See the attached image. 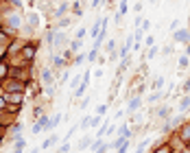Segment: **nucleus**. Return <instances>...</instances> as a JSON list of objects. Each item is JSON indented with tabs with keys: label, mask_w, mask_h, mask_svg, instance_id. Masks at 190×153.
I'll return each instance as SVG.
<instances>
[{
	"label": "nucleus",
	"mask_w": 190,
	"mask_h": 153,
	"mask_svg": "<svg viewBox=\"0 0 190 153\" xmlns=\"http://www.w3.org/2000/svg\"><path fill=\"white\" fill-rule=\"evenodd\" d=\"M155 55H157V48H151V50H149V55H147V57H155Z\"/></svg>",
	"instance_id": "nucleus-13"
},
{
	"label": "nucleus",
	"mask_w": 190,
	"mask_h": 153,
	"mask_svg": "<svg viewBox=\"0 0 190 153\" xmlns=\"http://www.w3.org/2000/svg\"><path fill=\"white\" fill-rule=\"evenodd\" d=\"M61 120V114H55L53 116V120H50V127H57V123Z\"/></svg>",
	"instance_id": "nucleus-6"
},
{
	"label": "nucleus",
	"mask_w": 190,
	"mask_h": 153,
	"mask_svg": "<svg viewBox=\"0 0 190 153\" xmlns=\"http://www.w3.org/2000/svg\"><path fill=\"white\" fill-rule=\"evenodd\" d=\"M85 88H87V81H83V83H81V88L77 90V96H81V94H83V90H85Z\"/></svg>",
	"instance_id": "nucleus-8"
},
{
	"label": "nucleus",
	"mask_w": 190,
	"mask_h": 153,
	"mask_svg": "<svg viewBox=\"0 0 190 153\" xmlns=\"http://www.w3.org/2000/svg\"><path fill=\"white\" fill-rule=\"evenodd\" d=\"M105 112H107V107H105V105H100V107H98V109H96V114L100 116V114H105Z\"/></svg>",
	"instance_id": "nucleus-11"
},
{
	"label": "nucleus",
	"mask_w": 190,
	"mask_h": 153,
	"mask_svg": "<svg viewBox=\"0 0 190 153\" xmlns=\"http://www.w3.org/2000/svg\"><path fill=\"white\" fill-rule=\"evenodd\" d=\"M55 142H57V136H50L48 140H44V142H42V149H48V146H53Z\"/></svg>",
	"instance_id": "nucleus-2"
},
{
	"label": "nucleus",
	"mask_w": 190,
	"mask_h": 153,
	"mask_svg": "<svg viewBox=\"0 0 190 153\" xmlns=\"http://www.w3.org/2000/svg\"><path fill=\"white\" fill-rule=\"evenodd\" d=\"M138 107H140V99H133L131 103H129V109H131V112H136Z\"/></svg>",
	"instance_id": "nucleus-4"
},
{
	"label": "nucleus",
	"mask_w": 190,
	"mask_h": 153,
	"mask_svg": "<svg viewBox=\"0 0 190 153\" xmlns=\"http://www.w3.org/2000/svg\"><path fill=\"white\" fill-rule=\"evenodd\" d=\"M175 39H177V42H188V31H177Z\"/></svg>",
	"instance_id": "nucleus-1"
},
{
	"label": "nucleus",
	"mask_w": 190,
	"mask_h": 153,
	"mask_svg": "<svg viewBox=\"0 0 190 153\" xmlns=\"http://www.w3.org/2000/svg\"><path fill=\"white\" fill-rule=\"evenodd\" d=\"M183 92H190V81H186V83H183Z\"/></svg>",
	"instance_id": "nucleus-15"
},
{
	"label": "nucleus",
	"mask_w": 190,
	"mask_h": 153,
	"mask_svg": "<svg viewBox=\"0 0 190 153\" xmlns=\"http://www.w3.org/2000/svg\"><path fill=\"white\" fill-rule=\"evenodd\" d=\"M29 22H31L33 26H37V24H40V22H37V15H35V13H31V18H29Z\"/></svg>",
	"instance_id": "nucleus-7"
},
{
	"label": "nucleus",
	"mask_w": 190,
	"mask_h": 153,
	"mask_svg": "<svg viewBox=\"0 0 190 153\" xmlns=\"http://www.w3.org/2000/svg\"><path fill=\"white\" fill-rule=\"evenodd\" d=\"M179 66L186 68V66H188V57H181V59H179Z\"/></svg>",
	"instance_id": "nucleus-10"
},
{
	"label": "nucleus",
	"mask_w": 190,
	"mask_h": 153,
	"mask_svg": "<svg viewBox=\"0 0 190 153\" xmlns=\"http://www.w3.org/2000/svg\"><path fill=\"white\" fill-rule=\"evenodd\" d=\"M20 131H22V125L15 123V125H13V133H20Z\"/></svg>",
	"instance_id": "nucleus-9"
},
{
	"label": "nucleus",
	"mask_w": 190,
	"mask_h": 153,
	"mask_svg": "<svg viewBox=\"0 0 190 153\" xmlns=\"http://www.w3.org/2000/svg\"><path fill=\"white\" fill-rule=\"evenodd\" d=\"M183 138H186V140H190V127H186V129H183Z\"/></svg>",
	"instance_id": "nucleus-12"
},
{
	"label": "nucleus",
	"mask_w": 190,
	"mask_h": 153,
	"mask_svg": "<svg viewBox=\"0 0 190 153\" xmlns=\"http://www.w3.org/2000/svg\"><path fill=\"white\" fill-rule=\"evenodd\" d=\"M42 81L44 83H53V75H50V70H44L42 72Z\"/></svg>",
	"instance_id": "nucleus-3"
},
{
	"label": "nucleus",
	"mask_w": 190,
	"mask_h": 153,
	"mask_svg": "<svg viewBox=\"0 0 190 153\" xmlns=\"http://www.w3.org/2000/svg\"><path fill=\"white\" fill-rule=\"evenodd\" d=\"M188 105H190V96L181 99V103H179V109H188Z\"/></svg>",
	"instance_id": "nucleus-5"
},
{
	"label": "nucleus",
	"mask_w": 190,
	"mask_h": 153,
	"mask_svg": "<svg viewBox=\"0 0 190 153\" xmlns=\"http://www.w3.org/2000/svg\"><path fill=\"white\" fill-rule=\"evenodd\" d=\"M13 4H15V7H18V4H20V0H13Z\"/></svg>",
	"instance_id": "nucleus-16"
},
{
	"label": "nucleus",
	"mask_w": 190,
	"mask_h": 153,
	"mask_svg": "<svg viewBox=\"0 0 190 153\" xmlns=\"http://www.w3.org/2000/svg\"><path fill=\"white\" fill-rule=\"evenodd\" d=\"M85 35V29H79V33H77V37H79V42H81V37Z\"/></svg>",
	"instance_id": "nucleus-14"
}]
</instances>
